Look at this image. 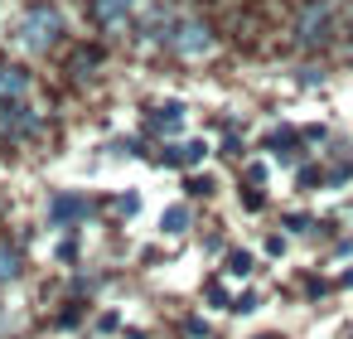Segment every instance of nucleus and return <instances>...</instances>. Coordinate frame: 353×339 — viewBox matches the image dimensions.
Instances as JSON below:
<instances>
[{
  "mask_svg": "<svg viewBox=\"0 0 353 339\" xmlns=\"http://www.w3.org/2000/svg\"><path fill=\"white\" fill-rule=\"evenodd\" d=\"M59 35H63V15H59V10H49V6H34V10L20 20V44H25L30 54L54 49V44H59Z\"/></svg>",
  "mask_w": 353,
  "mask_h": 339,
  "instance_id": "obj_1",
  "label": "nucleus"
},
{
  "mask_svg": "<svg viewBox=\"0 0 353 339\" xmlns=\"http://www.w3.org/2000/svg\"><path fill=\"white\" fill-rule=\"evenodd\" d=\"M170 44H174L184 59H203V54L213 49V35H208V25H199V20H179L174 35H170Z\"/></svg>",
  "mask_w": 353,
  "mask_h": 339,
  "instance_id": "obj_2",
  "label": "nucleus"
},
{
  "mask_svg": "<svg viewBox=\"0 0 353 339\" xmlns=\"http://www.w3.org/2000/svg\"><path fill=\"white\" fill-rule=\"evenodd\" d=\"M324 30H329V10H324V6H310V10L300 15V39L314 44V39H324Z\"/></svg>",
  "mask_w": 353,
  "mask_h": 339,
  "instance_id": "obj_3",
  "label": "nucleus"
},
{
  "mask_svg": "<svg viewBox=\"0 0 353 339\" xmlns=\"http://www.w3.org/2000/svg\"><path fill=\"white\" fill-rule=\"evenodd\" d=\"M54 218H59V223H83V218H88V199L59 194V199H54Z\"/></svg>",
  "mask_w": 353,
  "mask_h": 339,
  "instance_id": "obj_4",
  "label": "nucleus"
},
{
  "mask_svg": "<svg viewBox=\"0 0 353 339\" xmlns=\"http://www.w3.org/2000/svg\"><path fill=\"white\" fill-rule=\"evenodd\" d=\"M184 117H189V107H184V102H165V107L150 117V126H155V131H179V126H184Z\"/></svg>",
  "mask_w": 353,
  "mask_h": 339,
  "instance_id": "obj_5",
  "label": "nucleus"
},
{
  "mask_svg": "<svg viewBox=\"0 0 353 339\" xmlns=\"http://www.w3.org/2000/svg\"><path fill=\"white\" fill-rule=\"evenodd\" d=\"M203 155H208V146H203V141H179V146H170V155H165V160H170V165H199Z\"/></svg>",
  "mask_w": 353,
  "mask_h": 339,
  "instance_id": "obj_6",
  "label": "nucleus"
},
{
  "mask_svg": "<svg viewBox=\"0 0 353 339\" xmlns=\"http://www.w3.org/2000/svg\"><path fill=\"white\" fill-rule=\"evenodd\" d=\"M131 10H136V0H97V20L102 25H121Z\"/></svg>",
  "mask_w": 353,
  "mask_h": 339,
  "instance_id": "obj_7",
  "label": "nucleus"
},
{
  "mask_svg": "<svg viewBox=\"0 0 353 339\" xmlns=\"http://www.w3.org/2000/svg\"><path fill=\"white\" fill-rule=\"evenodd\" d=\"M160 233H170V238L189 233V209H184V204H170V209L160 213Z\"/></svg>",
  "mask_w": 353,
  "mask_h": 339,
  "instance_id": "obj_8",
  "label": "nucleus"
},
{
  "mask_svg": "<svg viewBox=\"0 0 353 339\" xmlns=\"http://www.w3.org/2000/svg\"><path fill=\"white\" fill-rule=\"evenodd\" d=\"M20 267H25V262H20V252H15L10 242H0V281H15V276H20Z\"/></svg>",
  "mask_w": 353,
  "mask_h": 339,
  "instance_id": "obj_9",
  "label": "nucleus"
},
{
  "mask_svg": "<svg viewBox=\"0 0 353 339\" xmlns=\"http://www.w3.org/2000/svg\"><path fill=\"white\" fill-rule=\"evenodd\" d=\"M228 271L232 276H252V252H232L228 257Z\"/></svg>",
  "mask_w": 353,
  "mask_h": 339,
  "instance_id": "obj_10",
  "label": "nucleus"
}]
</instances>
